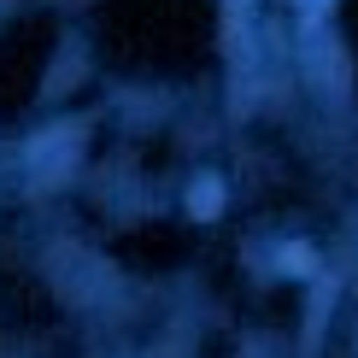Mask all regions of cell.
<instances>
[{
    "mask_svg": "<svg viewBox=\"0 0 358 358\" xmlns=\"http://www.w3.org/2000/svg\"><path fill=\"white\" fill-rule=\"evenodd\" d=\"M194 212H217V182H200V188H194Z\"/></svg>",
    "mask_w": 358,
    "mask_h": 358,
    "instance_id": "1",
    "label": "cell"
}]
</instances>
